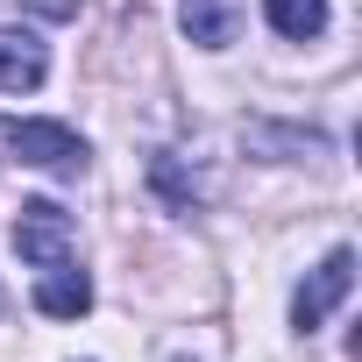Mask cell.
<instances>
[{
    "mask_svg": "<svg viewBox=\"0 0 362 362\" xmlns=\"http://www.w3.org/2000/svg\"><path fill=\"white\" fill-rule=\"evenodd\" d=\"M0 149H15V163H36V170H57V177H78V170H86V142H78L64 121L0 114Z\"/></svg>",
    "mask_w": 362,
    "mask_h": 362,
    "instance_id": "cell-1",
    "label": "cell"
},
{
    "mask_svg": "<svg viewBox=\"0 0 362 362\" xmlns=\"http://www.w3.org/2000/svg\"><path fill=\"white\" fill-rule=\"evenodd\" d=\"M15 249H22V263H36V277L78 263V256H71V214H64L57 199H22V214H15Z\"/></svg>",
    "mask_w": 362,
    "mask_h": 362,
    "instance_id": "cell-2",
    "label": "cell"
},
{
    "mask_svg": "<svg viewBox=\"0 0 362 362\" xmlns=\"http://www.w3.org/2000/svg\"><path fill=\"white\" fill-rule=\"evenodd\" d=\"M348 291H355V249H327V256H320V270L291 291V327H298V334H320V327H327V313H334Z\"/></svg>",
    "mask_w": 362,
    "mask_h": 362,
    "instance_id": "cell-3",
    "label": "cell"
},
{
    "mask_svg": "<svg viewBox=\"0 0 362 362\" xmlns=\"http://www.w3.org/2000/svg\"><path fill=\"white\" fill-rule=\"evenodd\" d=\"M50 71V50L36 29H0V93H36Z\"/></svg>",
    "mask_w": 362,
    "mask_h": 362,
    "instance_id": "cell-4",
    "label": "cell"
},
{
    "mask_svg": "<svg viewBox=\"0 0 362 362\" xmlns=\"http://www.w3.org/2000/svg\"><path fill=\"white\" fill-rule=\"evenodd\" d=\"M185 36L199 43V50H228L235 36H242V15H249V0H185Z\"/></svg>",
    "mask_w": 362,
    "mask_h": 362,
    "instance_id": "cell-5",
    "label": "cell"
},
{
    "mask_svg": "<svg viewBox=\"0 0 362 362\" xmlns=\"http://www.w3.org/2000/svg\"><path fill=\"white\" fill-rule=\"evenodd\" d=\"M86 305H93V277H86L78 263L36 277V313H43V320H78Z\"/></svg>",
    "mask_w": 362,
    "mask_h": 362,
    "instance_id": "cell-6",
    "label": "cell"
},
{
    "mask_svg": "<svg viewBox=\"0 0 362 362\" xmlns=\"http://www.w3.org/2000/svg\"><path fill=\"white\" fill-rule=\"evenodd\" d=\"M263 15H270V29H277V36L313 43V36L327 29V0H263Z\"/></svg>",
    "mask_w": 362,
    "mask_h": 362,
    "instance_id": "cell-7",
    "label": "cell"
},
{
    "mask_svg": "<svg viewBox=\"0 0 362 362\" xmlns=\"http://www.w3.org/2000/svg\"><path fill=\"white\" fill-rule=\"evenodd\" d=\"M149 185L170 199V214H192V206H199V177H185V163H177L170 149L149 156Z\"/></svg>",
    "mask_w": 362,
    "mask_h": 362,
    "instance_id": "cell-8",
    "label": "cell"
},
{
    "mask_svg": "<svg viewBox=\"0 0 362 362\" xmlns=\"http://www.w3.org/2000/svg\"><path fill=\"white\" fill-rule=\"evenodd\" d=\"M43 15H78V0H36Z\"/></svg>",
    "mask_w": 362,
    "mask_h": 362,
    "instance_id": "cell-9",
    "label": "cell"
}]
</instances>
